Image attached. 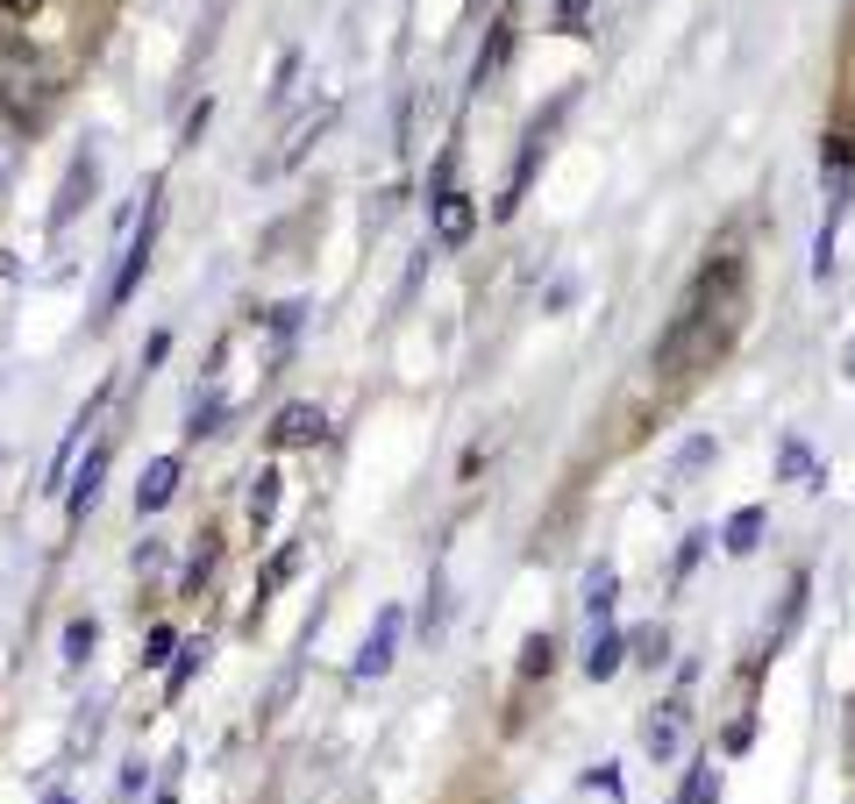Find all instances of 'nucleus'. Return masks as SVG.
I'll list each match as a JSON object with an SVG mask.
<instances>
[{"mask_svg": "<svg viewBox=\"0 0 855 804\" xmlns=\"http://www.w3.org/2000/svg\"><path fill=\"white\" fill-rule=\"evenodd\" d=\"M100 484H108V442L86 449V470L72 477V520H86V513L100 506Z\"/></svg>", "mask_w": 855, "mask_h": 804, "instance_id": "nucleus-10", "label": "nucleus"}, {"mask_svg": "<svg viewBox=\"0 0 855 804\" xmlns=\"http://www.w3.org/2000/svg\"><path fill=\"white\" fill-rule=\"evenodd\" d=\"M763 527H770V513H763V506H742V513L727 520V535H720V541H727V555H748V549L763 541Z\"/></svg>", "mask_w": 855, "mask_h": 804, "instance_id": "nucleus-12", "label": "nucleus"}, {"mask_svg": "<svg viewBox=\"0 0 855 804\" xmlns=\"http://www.w3.org/2000/svg\"><path fill=\"white\" fill-rule=\"evenodd\" d=\"M684 726H692V697H664V712H649V755L656 762H670V755L684 748Z\"/></svg>", "mask_w": 855, "mask_h": 804, "instance_id": "nucleus-6", "label": "nucleus"}, {"mask_svg": "<svg viewBox=\"0 0 855 804\" xmlns=\"http://www.w3.org/2000/svg\"><path fill=\"white\" fill-rule=\"evenodd\" d=\"M848 755H855V705H848Z\"/></svg>", "mask_w": 855, "mask_h": 804, "instance_id": "nucleus-32", "label": "nucleus"}, {"mask_svg": "<svg viewBox=\"0 0 855 804\" xmlns=\"http://www.w3.org/2000/svg\"><path fill=\"white\" fill-rule=\"evenodd\" d=\"M506 51H514V14H500V22H492L485 51H478V79H492V71L506 65Z\"/></svg>", "mask_w": 855, "mask_h": 804, "instance_id": "nucleus-14", "label": "nucleus"}, {"mask_svg": "<svg viewBox=\"0 0 855 804\" xmlns=\"http://www.w3.org/2000/svg\"><path fill=\"white\" fill-rule=\"evenodd\" d=\"M193 670H200V648H186V656H178V662H172V697H178V691H186V684H193Z\"/></svg>", "mask_w": 855, "mask_h": 804, "instance_id": "nucleus-25", "label": "nucleus"}, {"mask_svg": "<svg viewBox=\"0 0 855 804\" xmlns=\"http://www.w3.org/2000/svg\"><path fill=\"white\" fill-rule=\"evenodd\" d=\"M293 563H299V549H293V541H285V549L272 555V563H264V576H257V605H272L278 591L293 584Z\"/></svg>", "mask_w": 855, "mask_h": 804, "instance_id": "nucleus-15", "label": "nucleus"}, {"mask_svg": "<svg viewBox=\"0 0 855 804\" xmlns=\"http://www.w3.org/2000/svg\"><path fill=\"white\" fill-rule=\"evenodd\" d=\"M51 100H57V71H51V57H43L36 43L22 36V29L0 22V114H8L22 135H36V129H43V114H51Z\"/></svg>", "mask_w": 855, "mask_h": 804, "instance_id": "nucleus-2", "label": "nucleus"}, {"mask_svg": "<svg viewBox=\"0 0 855 804\" xmlns=\"http://www.w3.org/2000/svg\"><path fill=\"white\" fill-rule=\"evenodd\" d=\"M848 377H855V342H848Z\"/></svg>", "mask_w": 855, "mask_h": 804, "instance_id": "nucleus-33", "label": "nucleus"}, {"mask_svg": "<svg viewBox=\"0 0 855 804\" xmlns=\"http://www.w3.org/2000/svg\"><path fill=\"white\" fill-rule=\"evenodd\" d=\"M328 434V414L314 399H299V406H285V414L272 420V449H314Z\"/></svg>", "mask_w": 855, "mask_h": 804, "instance_id": "nucleus-5", "label": "nucleus"}, {"mask_svg": "<svg viewBox=\"0 0 855 804\" xmlns=\"http://www.w3.org/2000/svg\"><path fill=\"white\" fill-rule=\"evenodd\" d=\"M399 627H407V613H399V605H385V613H379V627H371V641L357 648V662H350V676H357V684H371V676H385V670H393Z\"/></svg>", "mask_w": 855, "mask_h": 804, "instance_id": "nucleus-4", "label": "nucleus"}, {"mask_svg": "<svg viewBox=\"0 0 855 804\" xmlns=\"http://www.w3.org/2000/svg\"><path fill=\"white\" fill-rule=\"evenodd\" d=\"M713 456H720V442H713V434H692V442L678 449V463H670V484H692V477H699V470H706Z\"/></svg>", "mask_w": 855, "mask_h": 804, "instance_id": "nucleus-13", "label": "nucleus"}, {"mask_svg": "<svg viewBox=\"0 0 855 804\" xmlns=\"http://www.w3.org/2000/svg\"><path fill=\"white\" fill-rule=\"evenodd\" d=\"M94 648H100V627H94V619H72V627H65V662H86Z\"/></svg>", "mask_w": 855, "mask_h": 804, "instance_id": "nucleus-19", "label": "nucleus"}, {"mask_svg": "<svg viewBox=\"0 0 855 804\" xmlns=\"http://www.w3.org/2000/svg\"><path fill=\"white\" fill-rule=\"evenodd\" d=\"M178 470H186L178 456H157V463H150V477L136 484V513H143V520H150V513H164V506H172V492H178Z\"/></svg>", "mask_w": 855, "mask_h": 804, "instance_id": "nucleus-11", "label": "nucleus"}, {"mask_svg": "<svg viewBox=\"0 0 855 804\" xmlns=\"http://www.w3.org/2000/svg\"><path fill=\"white\" fill-rule=\"evenodd\" d=\"M699 555H706V535H684V549H678V584L692 576V563H699Z\"/></svg>", "mask_w": 855, "mask_h": 804, "instance_id": "nucleus-26", "label": "nucleus"}, {"mask_svg": "<svg viewBox=\"0 0 855 804\" xmlns=\"http://www.w3.org/2000/svg\"><path fill=\"white\" fill-rule=\"evenodd\" d=\"M742 313H748V264L734 250H720L692 278L678 321H670L664 342H656V377H664V385H684V377L713 371V363L727 356V342L742 335Z\"/></svg>", "mask_w": 855, "mask_h": 804, "instance_id": "nucleus-1", "label": "nucleus"}, {"mask_svg": "<svg viewBox=\"0 0 855 804\" xmlns=\"http://www.w3.org/2000/svg\"><path fill=\"white\" fill-rule=\"evenodd\" d=\"M14 178V143H0V186Z\"/></svg>", "mask_w": 855, "mask_h": 804, "instance_id": "nucleus-30", "label": "nucleus"}, {"mask_svg": "<svg viewBox=\"0 0 855 804\" xmlns=\"http://www.w3.org/2000/svg\"><path fill=\"white\" fill-rule=\"evenodd\" d=\"M172 641H178L172 627H150V641H143V662H164V656H172Z\"/></svg>", "mask_w": 855, "mask_h": 804, "instance_id": "nucleus-24", "label": "nucleus"}, {"mask_svg": "<svg viewBox=\"0 0 855 804\" xmlns=\"http://www.w3.org/2000/svg\"><path fill=\"white\" fill-rule=\"evenodd\" d=\"M428 229H435V242H449V250H457V242H471V229H478V207L463 200L457 186H449V192H435V207H428Z\"/></svg>", "mask_w": 855, "mask_h": 804, "instance_id": "nucleus-7", "label": "nucleus"}, {"mask_svg": "<svg viewBox=\"0 0 855 804\" xmlns=\"http://www.w3.org/2000/svg\"><path fill=\"white\" fill-rule=\"evenodd\" d=\"M164 349H172V335H164V328H157V335H150V349H143V377H150V371H157V363H164Z\"/></svg>", "mask_w": 855, "mask_h": 804, "instance_id": "nucleus-27", "label": "nucleus"}, {"mask_svg": "<svg viewBox=\"0 0 855 804\" xmlns=\"http://www.w3.org/2000/svg\"><path fill=\"white\" fill-rule=\"evenodd\" d=\"M549 662H557V641H549V634H535V641L520 648V676H549Z\"/></svg>", "mask_w": 855, "mask_h": 804, "instance_id": "nucleus-22", "label": "nucleus"}, {"mask_svg": "<svg viewBox=\"0 0 855 804\" xmlns=\"http://www.w3.org/2000/svg\"><path fill=\"white\" fill-rule=\"evenodd\" d=\"M613 591H621V576H613L606 563H599L592 576H584V613H592V619H606V605H613Z\"/></svg>", "mask_w": 855, "mask_h": 804, "instance_id": "nucleus-17", "label": "nucleus"}, {"mask_svg": "<svg viewBox=\"0 0 855 804\" xmlns=\"http://www.w3.org/2000/svg\"><path fill=\"white\" fill-rule=\"evenodd\" d=\"M777 477H791V484H820V463H813V449H805L799 434H785V463H777Z\"/></svg>", "mask_w": 855, "mask_h": 804, "instance_id": "nucleus-16", "label": "nucleus"}, {"mask_svg": "<svg viewBox=\"0 0 855 804\" xmlns=\"http://www.w3.org/2000/svg\"><path fill=\"white\" fill-rule=\"evenodd\" d=\"M157 192H150V214H143V235L129 242V256H122V271H114V285H108V299H100V321H114V313L136 299V285H143V271H150V256H157Z\"/></svg>", "mask_w": 855, "mask_h": 804, "instance_id": "nucleus-3", "label": "nucleus"}, {"mask_svg": "<svg viewBox=\"0 0 855 804\" xmlns=\"http://www.w3.org/2000/svg\"><path fill=\"white\" fill-rule=\"evenodd\" d=\"M635 656H642V662H670V634H664V627H642V634H635Z\"/></svg>", "mask_w": 855, "mask_h": 804, "instance_id": "nucleus-23", "label": "nucleus"}, {"mask_svg": "<svg viewBox=\"0 0 855 804\" xmlns=\"http://www.w3.org/2000/svg\"><path fill=\"white\" fill-rule=\"evenodd\" d=\"M36 8H43V0H0V22H29Z\"/></svg>", "mask_w": 855, "mask_h": 804, "instance_id": "nucleus-28", "label": "nucleus"}, {"mask_svg": "<svg viewBox=\"0 0 855 804\" xmlns=\"http://www.w3.org/2000/svg\"><path fill=\"white\" fill-rule=\"evenodd\" d=\"M584 8H592V0H563V29H584Z\"/></svg>", "mask_w": 855, "mask_h": 804, "instance_id": "nucleus-29", "label": "nucleus"}, {"mask_svg": "<svg viewBox=\"0 0 855 804\" xmlns=\"http://www.w3.org/2000/svg\"><path fill=\"white\" fill-rule=\"evenodd\" d=\"M713 791H720V783H713V769H706V762H692V769H684V791H678V804H713Z\"/></svg>", "mask_w": 855, "mask_h": 804, "instance_id": "nucleus-21", "label": "nucleus"}, {"mask_svg": "<svg viewBox=\"0 0 855 804\" xmlns=\"http://www.w3.org/2000/svg\"><path fill=\"white\" fill-rule=\"evenodd\" d=\"M272 513H278V470H264L250 492V527H272Z\"/></svg>", "mask_w": 855, "mask_h": 804, "instance_id": "nucleus-18", "label": "nucleus"}, {"mask_svg": "<svg viewBox=\"0 0 855 804\" xmlns=\"http://www.w3.org/2000/svg\"><path fill=\"white\" fill-rule=\"evenodd\" d=\"M157 804H178V797H172V791H164V797H157Z\"/></svg>", "mask_w": 855, "mask_h": 804, "instance_id": "nucleus-34", "label": "nucleus"}, {"mask_svg": "<svg viewBox=\"0 0 855 804\" xmlns=\"http://www.w3.org/2000/svg\"><path fill=\"white\" fill-rule=\"evenodd\" d=\"M43 804H79V797H72V791H51V797H43Z\"/></svg>", "mask_w": 855, "mask_h": 804, "instance_id": "nucleus-31", "label": "nucleus"}, {"mask_svg": "<svg viewBox=\"0 0 855 804\" xmlns=\"http://www.w3.org/2000/svg\"><path fill=\"white\" fill-rule=\"evenodd\" d=\"M621 662H627V634L613 627V619H592V641H584V676H592V684H606Z\"/></svg>", "mask_w": 855, "mask_h": 804, "instance_id": "nucleus-8", "label": "nucleus"}, {"mask_svg": "<svg viewBox=\"0 0 855 804\" xmlns=\"http://www.w3.org/2000/svg\"><path fill=\"white\" fill-rule=\"evenodd\" d=\"M79 200H94V150H79V157H72L65 192H57V207H51V229H65V221L79 214Z\"/></svg>", "mask_w": 855, "mask_h": 804, "instance_id": "nucleus-9", "label": "nucleus"}, {"mask_svg": "<svg viewBox=\"0 0 855 804\" xmlns=\"http://www.w3.org/2000/svg\"><path fill=\"white\" fill-rule=\"evenodd\" d=\"M221 406H229V399H221V392H207V399H200V406H193V414H186V434H215L221 420H229V414H221Z\"/></svg>", "mask_w": 855, "mask_h": 804, "instance_id": "nucleus-20", "label": "nucleus"}]
</instances>
